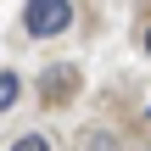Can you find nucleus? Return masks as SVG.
I'll use <instances>...</instances> for the list:
<instances>
[{"mask_svg": "<svg viewBox=\"0 0 151 151\" xmlns=\"http://www.w3.org/2000/svg\"><path fill=\"white\" fill-rule=\"evenodd\" d=\"M17 101H22V78H17L11 67H0V112H11Z\"/></svg>", "mask_w": 151, "mask_h": 151, "instance_id": "nucleus-3", "label": "nucleus"}, {"mask_svg": "<svg viewBox=\"0 0 151 151\" xmlns=\"http://www.w3.org/2000/svg\"><path fill=\"white\" fill-rule=\"evenodd\" d=\"M73 95H78V67L56 62V67L39 73V101H45V106H67Z\"/></svg>", "mask_w": 151, "mask_h": 151, "instance_id": "nucleus-2", "label": "nucleus"}, {"mask_svg": "<svg viewBox=\"0 0 151 151\" xmlns=\"http://www.w3.org/2000/svg\"><path fill=\"white\" fill-rule=\"evenodd\" d=\"M22 28L34 39H56L73 28V0H28L22 6Z\"/></svg>", "mask_w": 151, "mask_h": 151, "instance_id": "nucleus-1", "label": "nucleus"}, {"mask_svg": "<svg viewBox=\"0 0 151 151\" xmlns=\"http://www.w3.org/2000/svg\"><path fill=\"white\" fill-rule=\"evenodd\" d=\"M140 45H146V56H151V22H146V28H140Z\"/></svg>", "mask_w": 151, "mask_h": 151, "instance_id": "nucleus-5", "label": "nucleus"}, {"mask_svg": "<svg viewBox=\"0 0 151 151\" xmlns=\"http://www.w3.org/2000/svg\"><path fill=\"white\" fill-rule=\"evenodd\" d=\"M146 118H151V112H146Z\"/></svg>", "mask_w": 151, "mask_h": 151, "instance_id": "nucleus-6", "label": "nucleus"}, {"mask_svg": "<svg viewBox=\"0 0 151 151\" xmlns=\"http://www.w3.org/2000/svg\"><path fill=\"white\" fill-rule=\"evenodd\" d=\"M11 151H50L45 134H22V140H11Z\"/></svg>", "mask_w": 151, "mask_h": 151, "instance_id": "nucleus-4", "label": "nucleus"}]
</instances>
